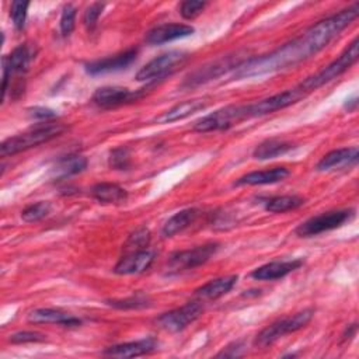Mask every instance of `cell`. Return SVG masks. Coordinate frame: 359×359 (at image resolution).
I'll return each mask as SVG.
<instances>
[{"instance_id":"cell-1","label":"cell","mask_w":359,"mask_h":359,"mask_svg":"<svg viewBox=\"0 0 359 359\" xmlns=\"http://www.w3.org/2000/svg\"><path fill=\"white\" fill-rule=\"evenodd\" d=\"M359 14V4H353L338 14H334L325 20L318 21L313 27H310L302 36L310 50L317 53L323 48H325L341 31H344Z\"/></svg>"},{"instance_id":"cell-2","label":"cell","mask_w":359,"mask_h":359,"mask_svg":"<svg viewBox=\"0 0 359 359\" xmlns=\"http://www.w3.org/2000/svg\"><path fill=\"white\" fill-rule=\"evenodd\" d=\"M359 56V39L355 38L348 48L328 66H325L323 70H320L317 74L307 77L304 81L300 83V88L307 94L313 90H317L318 87L324 86L325 83L339 77L344 72H346L356 60Z\"/></svg>"},{"instance_id":"cell-3","label":"cell","mask_w":359,"mask_h":359,"mask_svg":"<svg viewBox=\"0 0 359 359\" xmlns=\"http://www.w3.org/2000/svg\"><path fill=\"white\" fill-rule=\"evenodd\" d=\"M66 128L60 123H46L42 126H38L35 129H31L28 132L15 135L13 137L6 139L0 146V154L1 157L13 156L20 151L28 150L31 147H35L38 144H42L45 142H49L50 139L59 136Z\"/></svg>"},{"instance_id":"cell-4","label":"cell","mask_w":359,"mask_h":359,"mask_svg":"<svg viewBox=\"0 0 359 359\" xmlns=\"http://www.w3.org/2000/svg\"><path fill=\"white\" fill-rule=\"evenodd\" d=\"M314 316V310L313 309H304L290 317L286 318H280L275 323H272L271 325L265 327L254 339V345L257 348H268L272 344H275L279 338H282L286 334L290 332H296L300 328L306 327L310 320Z\"/></svg>"},{"instance_id":"cell-5","label":"cell","mask_w":359,"mask_h":359,"mask_svg":"<svg viewBox=\"0 0 359 359\" xmlns=\"http://www.w3.org/2000/svg\"><path fill=\"white\" fill-rule=\"evenodd\" d=\"M244 119H250L248 105H227L198 119L194 123V130L196 132L226 130Z\"/></svg>"},{"instance_id":"cell-6","label":"cell","mask_w":359,"mask_h":359,"mask_svg":"<svg viewBox=\"0 0 359 359\" xmlns=\"http://www.w3.org/2000/svg\"><path fill=\"white\" fill-rule=\"evenodd\" d=\"M353 216H355V212L352 209L324 212L303 222L302 224H299V227L294 231L300 237H313L324 231H330L341 227L342 224L349 222Z\"/></svg>"},{"instance_id":"cell-7","label":"cell","mask_w":359,"mask_h":359,"mask_svg":"<svg viewBox=\"0 0 359 359\" xmlns=\"http://www.w3.org/2000/svg\"><path fill=\"white\" fill-rule=\"evenodd\" d=\"M203 311V306L201 302H188L184 306L170 310L161 314L156 323L157 325L168 332H180L192 324Z\"/></svg>"},{"instance_id":"cell-8","label":"cell","mask_w":359,"mask_h":359,"mask_svg":"<svg viewBox=\"0 0 359 359\" xmlns=\"http://www.w3.org/2000/svg\"><path fill=\"white\" fill-rule=\"evenodd\" d=\"M304 95H306V93L300 87L290 88V90H286L283 93H278V94L271 95L268 98H264L258 102L247 104L248 105V115H250V118H255V116H262V115L272 114L275 111L283 109V108L300 101Z\"/></svg>"},{"instance_id":"cell-9","label":"cell","mask_w":359,"mask_h":359,"mask_svg":"<svg viewBox=\"0 0 359 359\" xmlns=\"http://www.w3.org/2000/svg\"><path fill=\"white\" fill-rule=\"evenodd\" d=\"M187 59V53L181 50H171L164 55H160L146 63L136 74V80L146 81L151 79H160L165 74L171 73L177 66L184 63Z\"/></svg>"},{"instance_id":"cell-10","label":"cell","mask_w":359,"mask_h":359,"mask_svg":"<svg viewBox=\"0 0 359 359\" xmlns=\"http://www.w3.org/2000/svg\"><path fill=\"white\" fill-rule=\"evenodd\" d=\"M219 244L209 243L203 245H198L189 250L177 251L170 258V268L174 271H185V269H194L205 262H208L217 251Z\"/></svg>"},{"instance_id":"cell-11","label":"cell","mask_w":359,"mask_h":359,"mask_svg":"<svg viewBox=\"0 0 359 359\" xmlns=\"http://www.w3.org/2000/svg\"><path fill=\"white\" fill-rule=\"evenodd\" d=\"M34 49L24 43V45H18L10 56H4L1 60V66H3V86H1V91H3V98L6 97V93L8 90V81L11 79V76L17 74V73H24L27 72V69L29 67L32 59H34Z\"/></svg>"},{"instance_id":"cell-12","label":"cell","mask_w":359,"mask_h":359,"mask_svg":"<svg viewBox=\"0 0 359 359\" xmlns=\"http://www.w3.org/2000/svg\"><path fill=\"white\" fill-rule=\"evenodd\" d=\"M143 95V91L136 90L130 91L126 87L118 86H107L100 87L93 94V102L101 108H114L132 101H136Z\"/></svg>"},{"instance_id":"cell-13","label":"cell","mask_w":359,"mask_h":359,"mask_svg":"<svg viewBox=\"0 0 359 359\" xmlns=\"http://www.w3.org/2000/svg\"><path fill=\"white\" fill-rule=\"evenodd\" d=\"M240 65V62L237 60L236 56H224L222 59H217L215 62H212L210 65H206L203 67H199L198 70H195L194 73H191L185 81H184V87H195L199 84H203L220 74H223L224 72L234 69Z\"/></svg>"},{"instance_id":"cell-14","label":"cell","mask_w":359,"mask_h":359,"mask_svg":"<svg viewBox=\"0 0 359 359\" xmlns=\"http://www.w3.org/2000/svg\"><path fill=\"white\" fill-rule=\"evenodd\" d=\"M136 55H137V50L135 48H130L118 55L93 60L86 65V70L90 74H104L111 72H119V70L128 69L136 60Z\"/></svg>"},{"instance_id":"cell-15","label":"cell","mask_w":359,"mask_h":359,"mask_svg":"<svg viewBox=\"0 0 359 359\" xmlns=\"http://www.w3.org/2000/svg\"><path fill=\"white\" fill-rule=\"evenodd\" d=\"M194 27L187 24H178V22H170V24H161L154 27L146 34V42L150 45H161L165 42H171L174 39L185 38L194 34Z\"/></svg>"},{"instance_id":"cell-16","label":"cell","mask_w":359,"mask_h":359,"mask_svg":"<svg viewBox=\"0 0 359 359\" xmlns=\"http://www.w3.org/2000/svg\"><path fill=\"white\" fill-rule=\"evenodd\" d=\"M153 261H154V252L149 250L128 252L118 261V264L114 268V272L118 275L140 273L149 269Z\"/></svg>"},{"instance_id":"cell-17","label":"cell","mask_w":359,"mask_h":359,"mask_svg":"<svg viewBox=\"0 0 359 359\" xmlns=\"http://www.w3.org/2000/svg\"><path fill=\"white\" fill-rule=\"evenodd\" d=\"M157 348V341L151 337L137 339V341H130V342H123L118 345L108 346L102 353L105 356H112V358H135V356H142L146 353L153 352Z\"/></svg>"},{"instance_id":"cell-18","label":"cell","mask_w":359,"mask_h":359,"mask_svg":"<svg viewBox=\"0 0 359 359\" xmlns=\"http://www.w3.org/2000/svg\"><path fill=\"white\" fill-rule=\"evenodd\" d=\"M303 265V259H289V261H272L251 272V278L257 280H276L287 273L296 271Z\"/></svg>"},{"instance_id":"cell-19","label":"cell","mask_w":359,"mask_h":359,"mask_svg":"<svg viewBox=\"0 0 359 359\" xmlns=\"http://www.w3.org/2000/svg\"><path fill=\"white\" fill-rule=\"evenodd\" d=\"M209 105V101L206 98H195V100H188L184 102H180L177 105H174L172 108H170L168 111L160 114L158 116L154 118V121L157 123H171L175 121H181L185 119L187 116L205 109Z\"/></svg>"},{"instance_id":"cell-20","label":"cell","mask_w":359,"mask_h":359,"mask_svg":"<svg viewBox=\"0 0 359 359\" xmlns=\"http://www.w3.org/2000/svg\"><path fill=\"white\" fill-rule=\"evenodd\" d=\"M28 321L34 324H59L65 327H77L81 324L77 317L56 309H35L28 314Z\"/></svg>"},{"instance_id":"cell-21","label":"cell","mask_w":359,"mask_h":359,"mask_svg":"<svg viewBox=\"0 0 359 359\" xmlns=\"http://www.w3.org/2000/svg\"><path fill=\"white\" fill-rule=\"evenodd\" d=\"M359 157L358 147H342L335 149L330 153H327L316 165L318 171H327L332 168H341V167H349L352 164H356Z\"/></svg>"},{"instance_id":"cell-22","label":"cell","mask_w":359,"mask_h":359,"mask_svg":"<svg viewBox=\"0 0 359 359\" xmlns=\"http://www.w3.org/2000/svg\"><path fill=\"white\" fill-rule=\"evenodd\" d=\"M290 171L286 167H273L271 170H262V171H252L243 177H240L236 181V185H266V184H275L279 181H283L287 178Z\"/></svg>"},{"instance_id":"cell-23","label":"cell","mask_w":359,"mask_h":359,"mask_svg":"<svg viewBox=\"0 0 359 359\" xmlns=\"http://www.w3.org/2000/svg\"><path fill=\"white\" fill-rule=\"evenodd\" d=\"M236 283H237V275H229V276L212 279L203 286L198 287L195 290V296L203 300H215L229 293Z\"/></svg>"},{"instance_id":"cell-24","label":"cell","mask_w":359,"mask_h":359,"mask_svg":"<svg viewBox=\"0 0 359 359\" xmlns=\"http://www.w3.org/2000/svg\"><path fill=\"white\" fill-rule=\"evenodd\" d=\"M198 216H199V209H196V208H188V209H182V210L177 212L164 223L163 230H161L163 236L164 237L175 236L177 233L189 227L196 220Z\"/></svg>"},{"instance_id":"cell-25","label":"cell","mask_w":359,"mask_h":359,"mask_svg":"<svg viewBox=\"0 0 359 359\" xmlns=\"http://www.w3.org/2000/svg\"><path fill=\"white\" fill-rule=\"evenodd\" d=\"M91 194L100 203H122L128 196L123 188L112 182L95 184L91 189Z\"/></svg>"},{"instance_id":"cell-26","label":"cell","mask_w":359,"mask_h":359,"mask_svg":"<svg viewBox=\"0 0 359 359\" xmlns=\"http://www.w3.org/2000/svg\"><path fill=\"white\" fill-rule=\"evenodd\" d=\"M293 149V144L280 139H266L261 142L252 153V157L257 160H268L282 156Z\"/></svg>"},{"instance_id":"cell-27","label":"cell","mask_w":359,"mask_h":359,"mask_svg":"<svg viewBox=\"0 0 359 359\" xmlns=\"http://www.w3.org/2000/svg\"><path fill=\"white\" fill-rule=\"evenodd\" d=\"M87 167V158L79 154H70L60 158L53 167L55 178H66L84 171Z\"/></svg>"},{"instance_id":"cell-28","label":"cell","mask_w":359,"mask_h":359,"mask_svg":"<svg viewBox=\"0 0 359 359\" xmlns=\"http://www.w3.org/2000/svg\"><path fill=\"white\" fill-rule=\"evenodd\" d=\"M304 203V199L297 195H282L269 198L265 202V209L271 213H283L287 210L297 209Z\"/></svg>"},{"instance_id":"cell-29","label":"cell","mask_w":359,"mask_h":359,"mask_svg":"<svg viewBox=\"0 0 359 359\" xmlns=\"http://www.w3.org/2000/svg\"><path fill=\"white\" fill-rule=\"evenodd\" d=\"M151 303V299L147 294L143 293H135L129 297L121 299V300H107V304L111 307L119 309V310H132V309H143L149 307Z\"/></svg>"},{"instance_id":"cell-30","label":"cell","mask_w":359,"mask_h":359,"mask_svg":"<svg viewBox=\"0 0 359 359\" xmlns=\"http://www.w3.org/2000/svg\"><path fill=\"white\" fill-rule=\"evenodd\" d=\"M49 212H50V203L45 202V201H41V202H36V203H32V205L27 206L21 212V219L27 223H34V222H39L41 219L48 216Z\"/></svg>"},{"instance_id":"cell-31","label":"cell","mask_w":359,"mask_h":359,"mask_svg":"<svg viewBox=\"0 0 359 359\" xmlns=\"http://www.w3.org/2000/svg\"><path fill=\"white\" fill-rule=\"evenodd\" d=\"M149 241H150V231L144 227L137 229L133 234L129 236V238L125 244L126 254L140 251V250H146V247L149 245Z\"/></svg>"},{"instance_id":"cell-32","label":"cell","mask_w":359,"mask_h":359,"mask_svg":"<svg viewBox=\"0 0 359 359\" xmlns=\"http://www.w3.org/2000/svg\"><path fill=\"white\" fill-rule=\"evenodd\" d=\"M108 164L114 170H128L130 165V154L129 150L123 146L115 147L111 150L108 157Z\"/></svg>"},{"instance_id":"cell-33","label":"cell","mask_w":359,"mask_h":359,"mask_svg":"<svg viewBox=\"0 0 359 359\" xmlns=\"http://www.w3.org/2000/svg\"><path fill=\"white\" fill-rule=\"evenodd\" d=\"M74 22H76V8L72 4H66L62 10L60 15V32L63 36H69L73 29H74Z\"/></svg>"},{"instance_id":"cell-34","label":"cell","mask_w":359,"mask_h":359,"mask_svg":"<svg viewBox=\"0 0 359 359\" xmlns=\"http://www.w3.org/2000/svg\"><path fill=\"white\" fill-rule=\"evenodd\" d=\"M29 3L28 1H13L10 7V17L13 20V24L17 29H22L27 18V10Z\"/></svg>"},{"instance_id":"cell-35","label":"cell","mask_w":359,"mask_h":359,"mask_svg":"<svg viewBox=\"0 0 359 359\" xmlns=\"http://www.w3.org/2000/svg\"><path fill=\"white\" fill-rule=\"evenodd\" d=\"M208 6L206 1H196V0H187L182 1L180 6V14L185 18V20H192L195 17H198L205 7Z\"/></svg>"},{"instance_id":"cell-36","label":"cell","mask_w":359,"mask_h":359,"mask_svg":"<svg viewBox=\"0 0 359 359\" xmlns=\"http://www.w3.org/2000/svg\"><path fill=\"white\" fill-rule=\"evenodd\" d=\"M105 4L104 3H93L90 4L86 11H84V15H83V22L86 25V28L88 31H93L98 22V18L104 10Z\"/></svg>"},{"instance_id":"cell-37","label":"cell","mask_w":359,"mask_h":359,"mask_svg":"<svg viewBox=\"0 0 359 359\" xmlns=\"http://www.w3.org/2000/svg\"><path fill=\"white\" fill-rule=\"evenodd\" d=\"M46 339V335L36 331H20L10 335L11 344H27V342H42Z\"/></svg>"},{"instance_id":"cell-38","label":"cell","mask_w":359,"mask_h":359,"mask_svg":"<svg viewBox=\"0 0 359 359\" xmlns=\"http://www.w3.org/2000/svg\"><path fill=\"white\" fill-rule=\"evenodd\" d=\"M243 351H244V344L241 341H237V342H233L231 345L226 346L222 352L217 353V356L219 358H223V356L224 358H237L243 353Z\"/></svg>"},{"instance_id":"cell-39","label":"cell","mask_w":359,"mask_h":359,"mask_svg":"<svg viewBox=\"0 0 359 359\" xmlns=\"http://www.w3.org/2000/svg\"><path fill=\"white\" fill-rule=\"evenodd\" d=\"M28 111H29V115L36 119H49L56 115L52 109L43 108V107H34V108H29Z\"/></svg>"},{"instance_id":"cell-40","label":"cell","mask_w":359,"mask_h":359,"mask_svg":"<svg viewBox=\"0 0 359 359\" xmlns=\"http://www.w3.org/2000/svg\"><path fill=\"white\" fill-rule=\"evenodd\" d=\"M356 331H358V324L355 323V324H351V325H348L346 327V330H345V332H344V341H351L355 335H356Z\"/></svg>"}]
</instances>
